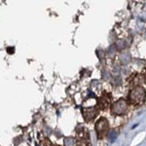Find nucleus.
Listing matches in <instances>:
<instances>
[{
	"label": "nucleus",
	"instance_id": "obj_1",
	"mask_svg": "<svg viewBox=\"0 0 146 146\" xmlns=\"http://www.w3.org/2000/svg\"><path fill=\"white\" fill-rule=\"evenodd\" d=\"M128 102L132 106H141L146 100V90L143 86L138 85L131 88L128 94Z\"/></svg>",
	"mask_w": 146,
	"mask_h": 146
},
{
	"label": "nucleus",
	"instance_id": "obj_2",
	"mask_svg": "<svg viewBox=\"0 0 146 146\" xmlns=\"http://www.w3.org/2000/svg\"><path fill=\"white\" fill-rule=\"evenodd\" d=\"M129 109V103L127 100L121 98L110 105V113L113 115L122 116L127 114Z\"/></svg>",
	"mask_w": 146,
	"mask_h": 146
},
{
	"label": "nucleus",
	"instance_id": "obj_3",
	"mask_svg": "<svg viewBox=\"0 0 146 146\" xmlns=\"http://www.w3.org/2000/svg\"><path fill=\"white\" fill-rule=\"evenodd\" d=\"M75 146H91L89 132L86 128H78L75 133Z\"/></svg>",
	"mask_w": 146,
	"mask_h": 146
},
{
	"label": "nucleus",
	"instance_id": "obj_4",
	"mask_svg": "<svg viewBox=\"0 0 146 146\" xmlns=\"http://www.w3.org/2000/svg\"><path fill=\"white\" fill-rule=\"evenodd\" d=\"M109 122L107 118L102 117L95 123V130L98 139H104L109 131Z\"/></svg>",
	"mask_w": 146,
	"mask_h": 146
},
{
	"label": "nucleus",
	"instance_id": "obj_5",
	"mask_svg": "<svg viewBox=\"0 0 146 146\" xmlns=\"http://www.w3.org/2000/svg\"><path fill=\"white\" fill-rule=\"evenodd\" d=\"M112 94L108 91H103L101 96L97 98L96 107L100 110H106L108 108H110L112 105Z\"/></svg>",
	"mask_w": 146,
	"mask_h": 146
},
{
	"label": "nucleus",
	"instance_id": "obj_6",
	"mask_svg": "<svg viewBox=\"0 0 146 146\" xmlns=\"http://www.w3.org/2000/svg\"><path fill=\"white\" fill-rule=\"evenodd\" d=\"M81 112L85 121L88 123H90L91 121H93L98 115L100 110L97 107H91L88 108H83Z\"/></svg>",
	"mask_w": 146,
	"mask_h": 146
},
{
	"label": "nucleus",
	"instance_id": "obj_7",
	"mask_svg": "<svg viewBox=\"0 0 146 146\" xmlns=\"http://www.w3.org/2000/svg\"><path fill=\"white\" fill-rule=\"evenodd\" d=\"M127 81L129 83V85L130 86L131 88L138 86V85L141 84L142 81L143 82V78H142L141 74H139V73L134 72L132 73L130 77L127 79Z\"/></svg>",
	"mask_w": 146,
	"mask_h": 146
},
{
	"label": "nucleus",
	"instance_id": "obj_8",
	"mask_svg": "<svg viewBox=\"0 0 146 146\" xmlns=\"http://www.w3.org/2000/svg\"><path fill=\"white\" fill-rule=\"evenodd\" d=\"M141 76H142V78H143V83L146 84V67H145L144 70H143V72H142Z\"/></svg>",
	"mask_w": 146,
	"mask_h": 146
}]
</instances>
